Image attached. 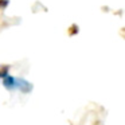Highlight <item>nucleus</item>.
I'll return each instance as SVG.
<instances>
[{"instance_id": "f03ea898", "label": "nucleus", "mask_w": 125, "mask_h": 125, "mask_svg": "<svg viewBox=\"0 0 125 125\" xmlns=\"http://www.w3.org/2000/svg\"><path fill=\"white\" fill-rule=\"evenodd\" d=\"M8 4V0H0V7H6Z\"/></svg>"}, {"instance_id": "f257e3e1", "label": "nucleus", "mask_w": 125, "mask_h": 125, "mask_svg": "<svg viewBox=\"0 0 125 125\" xmlns=\"http://www.w3.org/2000/svg\"><path fill=\"white\" fill-rule=\"evenodd\" d=\"M3 83H4V86H6L8 90L19 89V90H22L23 93L31 92V89H32V85L28 83L27 81H24V79H22V78H14V77L8 75V74L4 75Z\"/></svg>"}]
</instances>
